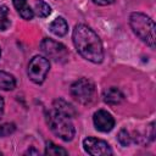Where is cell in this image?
<instances>
[{
  "mask_svg": "<svg viewBox=\"0 0 156 156\" xmlns=\"http://www.w3.org/2000/svg\"><path fill=\"white\" fill-rule=\"evenodd\" d=\"M52 107H54L55 110H57L58 112H62V113L67 115L68 117H73V116L76 115V111H74L73 106H72L71 104H68L67 101L62 100V99L55 100L54 104H52Z\"/></svg>",
  "mask_w": 156,
  "mask_h": 156,
  "instance_id": "12",
  "label": "cell"
},
{
  "mask_svg": "<svg viewBox=\"0 0 156 156\" xmlns=\"http://www.w3.org/2000/svg\"><path fill=\"white\" fill-rule=\"evenodd\" d=\"M83 146L84 150L91 155V156H101V155H112V150L110 145L101 139L94 138V136H88L83 140Z\"/></svg>",
  "mask_w": 156,
  "mask_h": 156,
  "instance_id": "7",
  "label": "cell"
},
{
  "mask_svg": "<svg viewBox=\"0 0 156 156\" xmlns=\"http://www.w3.org/2000/svg\"><path fill=\"white\" fill-rule=\"evenodd\" d=\"M35 12H37V15L39 16V17H41V18H45V17H48L50 13H51V7H50V5L49 4H46L45 1H43V0H38V1H35Z\"/></svg>",
  "mask_w": 156,
  "mask_h": 156,
  "instance_id": "14",
  "label": "cell"
},
{
  "mask_svg": "<svg viewBox=\"0 0 156 156\" xmlns=\"http://www.w3.org/2000/svg\"><path fill=\"white\" fill-rule=\"evenodd\" d=\"M72 40L76 50L82 57L93 62L100 63L104 60L102 43L98 34L85 24H77L72 33Z\"/></svg>",
  "mask_w": 156,
  "mask_h": 156,
  "instance_id": "1",
  "label": "cell"
},
{
  "mask_svg": "<svg viewBox=\"0 0 156 156\" xmlns=\"http://www.w3.org/2000/svg\"><path fill=\"white\" fill-rule=\"evenodd\" d=\"M93 122L95 128L102 133H107L115 127V118L105 110H98L93 116Z\"/></svg>",
  "mask_w": 156,
  "mask_h": 156,
  "instance_id": "8",
  "label": "cell"
},
{
  "mask_svg": "<svg viewBox=\"0 0 156 156\" xmlns=\"http://www.w3.org/2000/svg\"><path fill=\"white\" fill-rule=\"evenodd\" d=\"M117 139H118V141H119V144L122 146H129L130 143H132V136L129 135V133L126 129H121L119 130Z\"/></svg>",
  "mask_w": 156,
  "mask_h": 156,
  "instance_id": "17",
  "label": "cell"
},
{
  "mask_svg": "<svg viewBox=\"0 0 156 156\" xmlns=\"http://www.w3.org/2000/svg\"><path fill=\"white\" fill-rule=\"evenodd\" d=\"M16 129V126L13 123H5L0 126V136H6L9 134H12Z\"/></svg>",
  "mask_w": 156,
  "mask_h": 156,
  "instance_id": "18",
  "label": "cell"
},
{
  "mask_svg": "<svg viewBox=\"0 0 156 156\" xmlns=\"http://www.w3.org/2000/svg\"><path fill=\"white\" fill-rule=\"evenodd\" d=\"M2 113H4V99L0 96V119L2 117Z\"/></svg>",
  "mask_w": 156,
  "mask_h": 156,
  "instance_id": "20",
  "label": "cell"
},
{
  "mask_svg": "<svg viewBox=\"0 0 156 156\" xmlns=\"http://www.w3.org/2000/svg\"><path fill=\"white\" fill-rule=\"evenodd\" d=\"M10 27V17H9V7L5 5L0 6V30H5Z\"/></svg>",
  "mask_w": 156,
  "mask_h": 156,
  "instance_id": "15",
  "label": "cell"
},
{
  "mask_svg": "<svg viewBox=\"0 0 156 156\" xmlns=\"http://www.w3.org/2000/svg\"><path fill=\"white\" fill-rule=\"evenodd\" d=\"M94 4L96 5H101V6H106V5H110V4H113L115 0H93Z\"/></svg>",
  "mask_w": 156,
  "mask_h": 156,
  "instance_id": "19",
  "label": "cell"
},
{
  "mask_svg": "<svg viewBox=\"0 0 156 156\" xmlns=\"http://www.w3.org/2000/svg\"><path fill=\"white\" fill-rule=\"evenodd\" d=\"M12 4H13L15 9L17 10V12L20 13V16L23 20L29 21L34 17V11L28 5L27 0H12Z\"/></svg>",
  "mask_w": 156,
  "mask_h": 156,
  "instance_id": "10",
  "label": "cell"
},
{
  "mask_svg": "<svg viewBox=\"0 0 156 156\" xmlns=\"http://www.w3.org/2000/svg\"><path fill=\"white\" fill-rule=\"evenodd\" d=\"M102 100L108 105H118L124 100V95L116 87H111V88H107L104 90Z\"/></svg>",
  "mask_w": 156,
  "mask_h": 156,
  "instance_id": "9",
  "label": "cell"
},
{
  "mask_svg": "<svg viewBox=\"0 0 156 156\" xmlns=\"http://www.w3.org/2000/svg\"><path fill=\"white\" fill-rule=\"evenodd\" d=\"M40 50L49 57L56 62H65L68 57L67 48L50 38H44L40 43Z\"/></svg>",
  "mask_w": 156,
  "mask_h": 156,
  "instance_id": "6",
  "label": "cell"
},
{
  "mask_svg": "<svg viewBox=\"0 0 156 156\" xmlns=\"http://www.w3.org/2000/svg\"><path fill=\"white\" fill-rule=\"evenodd\" d=\"M16 87V79L12 74L0 71V89L2 90H12Z\"/></svg>",
  "mask_w": 156,
  "mask_h": 156,
  "instance_id": "13",
  "label": "cell"
},
{
  "mask_svg": "<svg viewBox=\"0 0 156 156\" xmlns=\"http://www.w3.org/2000/svg\"><path fill=\"white\" fill-rule=\"evenodd\" d=\"M49 29L52 34H55L57 37H63L68 30V24L63 17H57L50 23Z\"/></svg>",
  "mask_w": 156,
  "mask_h": 156,
  "instance_id": "11",
  "label": "cell"
},
{
  "mask_svg": "<svg viewBox=\"0 0 156 156\" xmlns=\"http://www.w3.org/2000/svg\"><path fill=\"white\" fill-rule=\"evenodd\" d=\"M0 55H1V50H0Z\"/></svg>",
  "mask_w": 156,
  "mask_h": 156,
  "instance_id": "22",
  "label": "cell"
},
{
  "mask_svg": "<svg viewBox=\"0 0 156 156\" xmlns=\"http://www.w3.org/2000/svg\"><path fill=\"white\" fill-rule=\"evenodd\" d=\"M95 85L88 78H80L71 85V95L74 98V100L83 105L93 102L95 99Z\"/></svg>",
  "mask_w": 156,
  "mask_h": 156,
  "instance_id": "4",
  "label": "cell"
},
{
  "mask_svg": "<svg viewBox=\"0 0 156 156\" xmlns=\"http://www.w3.org/2000/svg\"><path fill=\"white\" fill-rule=\"evenodd\" d=\"M67 154H68L67 150H65V149L57 146V145L54 144L52 141H48V143H46V146H45V155H54V156H56V155H67Z\"/></svg>",
  "mask_w": 156,
  "mask_h": 156,
  "instance_id": "16",
  "label": "cell"
},
{
  "mask_svg": "<svg viewBox=\"0 0 156 156\" xmlns=\"http://www.w3.org/2000/svg\"><path fill=\"white\" fill-rule=\"evenodd\" d=\"M129 24L139 39L151 49H155V23L149 16L141 12H133L129 16Z\"/></svg>",
  "mask_w": 156,
  "mask_h": 156,
  "instance_id": "3",
  "label": "cell"
},
{
  "mask_svg": "<svg viewBox=\"0 0 156 156\" xmlns=\"http://www.w3.org/2000/svg\"><path fill=\"white\" fill-rule=\"evenodd\" d=\"M46 122L51 132L65 141H71L76 134L74 126L71 121V117L58 112L54 107L46 112Z\"/></svg>",
  "mask_w": 156,
  "mask_h": 156,
  "instance_id": "2",
  "label": "cell"
},
{
  "mask_svg": "<svg viewBox=\"0 0 156 156\" xmlns=\"http://www.w3.org/2000/svg\"><path fill=\"white\" fill-rule=\"evenodd\" d=\"M0 155H1V152H0Z\"/></svg>",
  "mask_w": 156,
  "mask_h": 156,
  "instance_id": "23",
  "label": "cell"
},
{
  "mask_svg": "<svg viewBox=\"0 0 156 156\" xmlns=\"http://www.w3.org/2000/svg\"><path fill=\"white\" fill-rule=\"evenodd\" d=\"M26 154H35V155H38L39 154V151H37V150H33V149H30V150H28Z\"/></svg>",
  "mask_w": 156,
  "mask_h": 156,
  "instance_id": "21",
  "label": "cell"
},
{
  "mask_svg": "<svg viewBox=\"0 0 156 156\" xmlns=\"http://www.w3.org/2000/svg\"><path fill=\"white\" fill-rule=\"evenodd\" d=\"M50 69V62L44 56H34L28 63V77L35 84H41Z\"/></svg>",
  "mask_w": 156,
  "mask_h": 156,
  "instance_id": "5",
  "label": "cell"
}]
</instances>
